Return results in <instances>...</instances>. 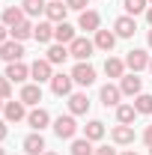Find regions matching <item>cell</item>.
<instances>
[{"label":"cell","instance_id":"1","mask_svg":"<svg viewBox=\"0 0 152 155\" xmlns=\"http://www.w3.org/2000/svg\"><path fill=\"white\" fill-rule=\"evenodd\" d=\"M95 51V42H90L87 36H75V42L69 45V57H75L78 63H87Z\"/></svg>","mask_w":152,"mask_h":155},{"label":"cell","instance_id":"2","mask_svg":"<svg viewBox=\"0 0 152 155\" xmlns=\"http://www.w3.org/2000/svg\"><path fill=\"white\" fill-rule=\"evenodd\" d=\"M54 134H57L60 140H72V137L78 134V122H75V116H72V114L57 116V119H54Z\"/></svg>","mask_w":152,"mask_h":155},{"label":"cell","instance_id":"3","mask_svg":"<svg viewBox=\"0 0 152 155\" xmlns=\"http://www.w3.org/2000/svg\"><path fill=\"white\" fill-rule=\"evenodd\" d=\"M0 60H6V63H18V60H24V42H15V39L3 42V45H0Z\"/></svg>","mask_w":152,"mask_h":155},{"label":"cell","instance_id":"4","mask_svg":"<svg viewBox=\"0 0 152 155\" xmlns=\"http://www.w3.org/2000/svg\"><path fill=\"white\" fill-rule=\"evenodd\" d=\"M125 69H131V72L149 69V54H146L143 48H131V51L125 54Z\"/></svg>","mask_w":152,"mask_h":155},{"label":"cell","instance_id":"5","mask_svg":"<svg viewBox=\"0 0 152 155\" xmlns=\"http://www.w3.org/2000/svg\"><path fill=\"white\" fill-rule=\"evenodd\" d=\"M72 81H75L78 87H90V84H95V69L90 63H78L75 69H72Z\"/></svg>","mask_w":152,"mask_h":155},{"label":"cell","instance_id":"6","mask_svg":"<svg viewBox=\"0 0 152 155\" xmlns=\"http://www.w3.org/2000/svg\"><path fill=\"white\" fill-rule=\"evenodd\" d=\"M114 33H116V39H131L134 33H137V21H134L131 15H119V18L114 21Z\"/></svg>","mask_w":152,"mask_h":155},{"label":"cell","instance_id":"7","mask_svg":"<svg viewBox=\"0 0 152 155\" xmlns=\"http://www.w3.org/2000/svg\"><path fill=\"white\" fill-rule=\"evenodd\" d=\"M119 90H122V96H140L143 93V81L137 78V72H131V75H122L119 78Z\"/></svg>","mask_w":152,"mask_h":155},{"label":"cell","instance_id":"8","mask_svg":"<svg viewBox=\"0 0 152 155\" xmlns=\"http://www.w3.org/2000/svg\"><path fill=\"white\" fill-rule=\"evenodd\" d=\"M119 98H122V90L114 87V84H104V87L98 90V101H101L104 107H119Z\"/></svg>","mask_w":152,"mask_h":155},{"label":"cell","instance_id":"9","mask_svg":"<svg viewBox=\"0 0 152 155\" xmlns=\"http://www.w3.org/2000/svg\"><path fill=\"white\" fill-rule=\"evenodd\" d=\"M30 78H33L36 84H45V81L54 78V66H51L48 60H36V63L30 66Z\"/></svg>","mask_w":152,"mask_h":155},{"label":"cell","instance_id":"10","mask_svg":"<svg viewBox=\"0 0 152 155\" xmlns=\"http://www.w3.org/2000/svg\"><path fill=\"white\" fill-rule=\"evenodd\" d=\"M72 87H75V81H72V75H54L51 78V93L54 96H72Z\"/></svg>","mask_w":152,"mask_h":155},{"label":"cell","instance_id":"11","mask_svg":"<svg viewBox=\"0 0 152 155\" xmlns=\"http://www.w3.org/2000/svg\"><path fill=\"white\" fill-rule=\"evenodd\" d=\"M66 12H69L66 0H51V3L45 6V18L51 21V24H60V21H66Z\"/></svg>","mask_w":152,"mask_h":155},{"label":"cell","instance_id":"12","mask_svg":"<svg viewBox=\"0 0 152 155\" xmlns=\"http://www.w3.org/2000/svg\"><path fill=\"white\" fill-rule=\"evenodd\" d=\"M3 116H6V122H21V119H27V104L24 101H6V107H3Z\"/></svg>","mask_w":152,"mask_h":155},{"label":"cell","instance_id":"13","mask_svg":"<svg viewBox=\"0 0 152 155\" xmlns=\"http://www.w3.org/2000/svg\"><path fill=\"white\" fill-rule=\"evenodd\" d=\"M48 122H51V114H48L45 107H33V110L27 114V125H30L33 131H42V128H48Z\"/></svg>","mask_w":152,"mask_h":155},{"label":"cell","instance_id":"14","mask_svg":"<svg viewBox=\"0 0 152 155\" xmlns=\"http://www.w3.org/2000/svg\"><path fill=\"white\" fill-rule=\"evenodd\" d=\"M98 24H101V15H98L95 9H84V12H81V18H78V27H81V30H87V33H95V30H98Z\"/></svg>","mask_w":152,"mask_h":155},{"label":"cell","instance_id":"15","mask_svg":"<svg viewBox=\"0 0 152 155\" xmlns=\"http://www.w3.org/2000/svg\"><path fill=\"white\" fill-rule=\"evenodd\" d=\"M6 78L12 81V84H24L27 78H30V66H24V63H6Z\"/></svg>","mask_w":152,"mask_h":155},{"label":"cell","instance_id":"16","mask_svg":"<svg viewBox=\"0 0 152 155\" xmlns=\"http://www.w3.org/2000/svg\"><path fill=\"white\" fill-rule=\"evenodd\" d=\"M90 110V98H87V93H72L69 96V114L72 116H84Z\"/></svg>","mask_w":152,"mask_h":155},{"label":"cell","instance_id":"17","mask_svg":"<svg viewBox=\"0 0 152 155\" xmlns=\"http://www.w3.org/2000/svg\"><path fill=\"white\" fill-rule=\"evenodd\" d=\"M54 42L57 45H72L75 42V27L69 21H60L57 27H54Z\"/></svg>","mask_w":152,"mask_h":155},{"label":"cell","instance_id":"18","mask_svg":"<svg viewBox=\"0 0 152 155\" xmlns=\"http://www.w3.org/2000/svg\"><path fill=\"white\" fill-rule=\"evenodd\" d=\"M24 152L27 155H42L45 152V137H42V131H33V134L24 137Z\"/></svg>","mask_w":152,"mask_h":155},{"label":"cell","instance_id":"19","mask_svg":"<svg viewBox=\"0 0 152 155\" xmlns=\"http://www.w3.org/2000/svg\"><path fill=\"white\" fill-rule=\"evenodd\" d=\"M111 140L119 143V146H128V143H134V128L131 125H114L111 128Z\"/></svg>","mask_w":152,"mask_h":155},{"label":"cell","instance_id":"20","mask_svg":"<svg viewBox=\"0 0 152 155\" xmlns=\"http://www.w3.org/2000/svg\"><path fill=\"white\" fill-rule=\"evenodd\" d=\"M95 48H98V51H107V54H111V51H114V45H116V33L114 30H95Z\"/></svg>","mask_w":152,"mask_h":155},{"label":"cell","instance_id":"21","mask_svg":"<svg viewBox=\"0 0 152 155\" xmlns=\"http://www.w3.org/2000/svg\"><path fill=\"white\" fill-rule=\"evenodd\" d=\"M24 18H27V15H24V9H21V6H6V9H3V21H0V24H6V27L12 30V27H18Z\"/></svg>","mask_w":152,"mask_h":155},{"label":"cell","instance_id":"22","mask_svg":"<svg viewBox=\"0 0 152 155\" xmlns=\"http://www.w3.org/2000/svg\"><path fill=\"white\" fill-rule=\"evenodd\" d=\"M33 39H36L39 45H48L54 39V24L51 21H39L36 27H33Z\"/></svg>","mask_w":152,"mask_h":155},{"label":"cell","instance_id":"23","mask_svg":"<svg viewBox=\"0 0 152 155\" xmlns=\"http://www.w3.org/2000/svg\"><path fill=\"white\" fill-rule=\"evenodd\" d=\"M18 98L24 104H39L42 101V84H24V90H21Z\"/></svg>","mask_w":152,"mask_h":155},{"label":"cell","instance_id":"24","mask_svg":"<svg viewBox=\"0 0 152 155\" xmlns=\"http://www.w3.org/2000/svg\"><path fill=\"white\" fill-rule=\"evenodd\" d=\"M104 75H107V78H122V75H125V60L107 57V60H104Z\"/></svg>","mask_w":152,"mask_h":155},{"label":"cell","instance_id":"25","mask_svg":"<svg viewBox=\"0 0 152 155\" xmlns=\"http://www.w3.org/2000/svg\"><path fill=\"white\" fill-rule=\"evenodd\" d=\"M33 27H36V24H30V21L24 18L18 27H12V30H9V36L15 39V42H27V39L33 36Z\"/></svg>","mask_w":152,"mask_h":155},{"label":"cell","instance_id":"26","mask_svg":"<svg viewBox=\"0 0 152 155\" xmlns=\"http://www.w3.org/2000/svg\"><path fill=\"white\" fill-rule=\"evenodd\" d=\"M66 57H69V45H51L45 60H48L51 66H60V63H66Z\"/></svg>","mask_w":152,"mask_h":155},{"label":"cell","instance_id":"27","mask_svg":"<svg viewBox=\"0 0 152 155\" xmlns=\"http://www.w3.org/2000/svg\"><path fill=\"white\" fill-rule=\"evenodd\" d=\"M84 137H87V140H101V137H104V122H101V119H90V122L84 125Z\"/></svg>","mask_w":152,"mask_h":155},{"label":"cell","instance_id":"28","mask_svg":"<svg viewBox=\"0 0 152 155\" xmlns=\"http://www.w3.org/2000/svg\"><path fill=\"white\" fill-rule=\"evenodd\" d=\"M45 0H24L21 3V9H24V15L27 18H39V15H45Z\"/></svg>","mask_w":152,"mask_h":155},{"label":"cell","instance_id":"29","mask_svg":"<svg viewBox=\"0 0 152 155\" xmlns=\"http://www.w3.org/2000/svg\"><path fill=\"white\" fill-rule=\"evenodd\" d=\"M122 9H125V15H140V12H146L149 9V0H122Z\"/></svg>","mask_w":152,"mask_h":155},{"label":"cell","instance_id":"30","mask_svg":"<svg viewBox=\"0 0 152 155\" xmlns=\"http://www.w3.org/2000/svg\"><path fill=\"white\" fill-rule=\"evenodd\" d=\"M137 110H134V104H119L116 107V119H119V125H131Z\"/></svg>","mask_w":152,"mask_h":155},{"label":"cell","instance_id":"31","mask_svg":"<svg viewBox=\"0 0 152 155\" xmlns=\"http://www.w3.org/2000/svg\"><path fill=\"white\" fill-rule=\"evenodd\" d=\"M134 110L137 114H152V96L149 93H140V96H134Z\"/></svg>","mask_w":152,"mask_h":155},{"label":"cell","instance_id":"32","mask_svg":"<svg viewBox=\"0 0 152 155\" xmlns=\"http://www.w3.org/2000/svg\"><path fill=\"white\" fill-rule=\"evenodd\" d=\"M93 140H87V137H81V140H72V155H93Z\"/></svg>","mask_w":152,"mask_h":155},{"label":"cell","instance_id":"33","mask_svg":"<svg viewBox=\"0 0 152 155\" xmlns=\"http://www.w3.org/2000/svg\"><path fill=\"white\" fill-rule=\"evenodd\" d=\"M9 96H12V81H9L6 75H0V98L9 101Z\"/></svg>","mask_w":152,"mask_h":155},{"label":"cell","instance_id":"34","mask_svg":"<svg viewBox=\"0 0 152 155\" xmlns=\"http://www.w3.org/2000/svg\"><path fill=\"white\" fill-rule=\"evenodd\" d=\"M66 6H69V9H78V12H84V9L90 6V0H66Z\"/></svg>","mask_w":152,"mask_h":155},{"label":"cell","instance_id":"35","mask_svg":"<svg viewBox=\"0 0 152 155\" xmlns=\"http://www.w3.org/2000/svg\"><path fill=\"white\" fill-rule=\"evenodd\" d=\"M6 137H9V122H6V119H0V143H3Z\"/></svg>","mask_w":152,"mask_h":155},{"label":"cell","instance_id":"36","mask_svg":"<svg viewBox=\"0 0 152 155\" xmlns=\"http://www.w3.org/2000/svg\"><path fill=\"white\" fill-rule=\"evenodd\" d=\"M143 143H146V146H152V125H146V128H143Z\"/></svg>","mask_w":152,"mask_h":155},{"label":"cell","instance_id":"37","mask_svg":"<svg viewBox=\"0 0 152 155\" xmlns=\"http://www.w3.org/2000/svg\"><path fill=\"white\" fill-rule=\"evenodd\" d=\"M93 155H116V149H111V146H98Z\"/></svg>","mask_w":152,"mask_h":155},{"label":"cell","instance_id":"38","mask_svg":"<svg viewBox=\"0 0 152 155\" xmlns=\"http://www.w3.org/2000/svg\"><path fill=\"white\" fill-rule=\"evenodd\" d=\"M3 42H9V27H6V24H0V45H3Z\"/></svg>","mask_w":152,"mask_h":155},{"label":"cell","instance_id":"39","mask_svg":"<svg viewBox=\"0 0 152 155\" xmlns=\"http://www.w3.org/2000/svg\"><path fill=\"white\" fill-rule=\"evenodd\" d=\"M146 21H149V27H152V6L146 9Z\"/></svg>","mask_w":152,"mask_h":155},{"label":"cell","instance_id":"40","mask_svg":"<svg viewBox=\"0 0 152 155\" xmlns=\"http://www.w3.org/2000/svg\"><path fill=\"white\" fill-rule=\"evenodd\" d=\"M146 42H149V48H152V30H149V33H146Z\"/></svg>","mask_w":152,"mask_h":155},{"label":"cell","instance_id":"41","mask_svg":"<svg viewBox=\"0 0 152 155\" xmlns=\"http://www.w3.org/2000/svg\"><path fill=\"white\" fill-rule=\"evenodd\" d=\"M3 107H6V98H0V114H3Z\"/></svg>","mask_w":152,"mask_h":155},{"label":"cell","instance_id":"42","mask_svg":"<svg viewBox=\"0 0 152 155\" xmlns=\"http://www.w3.org/2000/svg\"><path fill=\"white\" fill-rule=\"evenodd\" d=\"M122 155H137V152H134V149H128V152H122Z\"/></svg>","mask_w":152,"mask_h":155},{"label":"cell","instance_id":"43","mask_svg":"<svg viewBox=\"0 0 152 155\" xmlns=\"http://www.w3.org/2000/svg\"><path fill=\"white\" fill-rule=\"evenodd\" d=\"M42 155H57V152H48V149H45V152H42Z\"/></svg>","mask_w":152,"mask_h":155},{"label":"cell","instance_id":"44","mask_svg":"<svg viewBox=\"0 0 152 155\" xmlns=\"http://www.w3.org/2000/svg\"><path fill=\"white\" fill-rule=\"evenodd\" d=\"M149 72H152V57H149Z\"/></svg>","mask_w":152,"mask_h":155},{"label":"cell","instance_id":"45","mask_svg":"<svg viewBox=\"0 0 152 155\" xmlns=\"http://www.w3.org/2000/svg\"><path fill=\"white\" fill-rule=\"evenodd\" d=\"M0 155H6V149H0Z\"/></svg>","mask_w":152,"mask_h":155},{"label":"cell","instance_id":"46","mask_svg":"<svg viewBox=\"0 0 152 155\" xmlns=\"http://www.w3.org/2000/svg\"><path fill=\"white\" fill-rule=\"evenodd\" d=\"M149 155H152V146H149Z\"/></svg>","mask_w":152,"mask_h":155},{"label":"cell","instance_id":"47","mask_svg":"<svg viewBox=\"0 0 152 155\" xmlns=\"http://www.w3.org/2000/svg\"><path fill=\"white\" fill-rule=\"evenodd\" d=\"M149 6H152V0H149Z\"/></svg>","mask_w":152,"mask_h":155}]
</instances>
